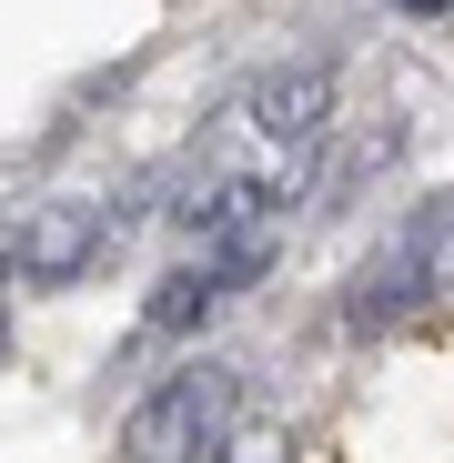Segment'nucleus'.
I'll use <instances>...</instances> for the list:
<instances>
[{
  "label": "nucleus",
  "instance_id": "39448f33",
  "mask_svg": "<svg viewBox=\"0 0 454 463\" xmlns=\"http://www.w3.org/2000/svg\"><path fill=\"white\" fill-rule=\"evenodd\" d=\"M222 302H233V292H222L202 262H182V272H162V282H151V302H141V323L151 333H202L212 313H222Z\"/></svg>",
  "mask_w": 454,
  "mask_h": 463
},
{
  "label": "nucleus",
  "instance_id": "7ed1b4c3",
  "mask_svg": "<svg viewBox=\"0 0 454 463\" xmlns=\"http://www.w3.org/2000/svg\"><path fill=\"white\" fill-rule=\"evenodd\" d=\"M444 292V272L424 262V242L414 232H394L384 252H373L353 282H343V333H394L404 313H424V302Z\"/></svg>",
  "mask_w": 454,
  "mask_h": 463
},
{
  "label": "nucleus",
  "instance_id": "20e7f679",
  "mask_svg": "<svg viewBox=\"0 0 454 463\" xmlns=\"http://www.w3.org/2000/svg\"><path fill=\"white\" fill-rule=\"evenodd\" d=\"M333 61H293V71H263V81L243 91V121L273 141V151H314L324 121H333Z\"/></svg>",
  "mask_w": 454,
  "mask_h": 463
},
{
  "label": "nucleus",
  "instance_id": "423d86ee",
  "mask_svg": "<svg viewBox=\"0 0 454 463\" xmlns=\"http://www.w3.org/2000/svg\"><path fill=\"white\" fill-rule=\"evenodd\" d=\"M212 463H293V433L283 423H233L212 443Z\"/></svg>",
  "mask_w": 454,
  "mask_h": 463
},
{
  "label": "nucleus",
  "instance_id": "f257e3e1",
  "mask_svg": "<svg viewBox=\"0 0 454 463\" xmlns=\"http://www.w3.org/2000/svg\"><path fill=\"white\" fill-rule=\"evenodd\" d=\"M233 403H243V373L202 353V363L162 373V383L121 413V453H131V463H202L222 433H233Z\"/></svg>",
  "mask_w": 454,
  "mask_h": 463
},
{
  "label": "nucleus",
  "instance_id": "f03ea898",
  "mask_svg": "<svg viewBox=\"0 0 454 463\" xmlns=\"http://www.w3.org/2000/svg\"><path fill=\"white\" fill-rule=\"evenodd\" d=\"M101 242H111V212L101 202H82V192H61V202H41L21 232H11V272L21 282H82L92 262H101Z\"/></svg>",
  "mask_w": 454,
  "mask_h": 463
}]
</instances>
